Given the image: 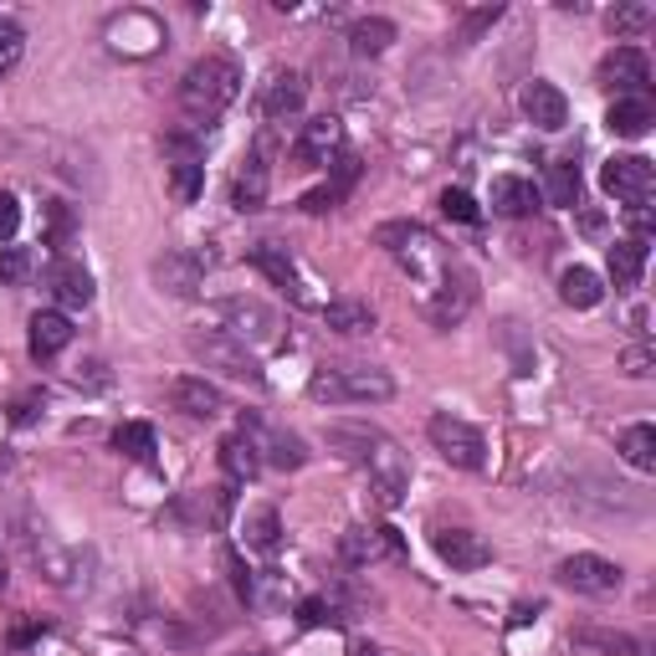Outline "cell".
Masks as SVG:
<instances>
[{
  "mask_svg": "<svg viewBox=\"0 0 656 656\" xmlns=\"http://www.w3.org/2000/svg\"><path fill=\"white\" fill-rule=\"evenodd\" d=\"M328 447L370 478L374 498L385 507H395L405 498V488H411V457L380 426H370V420H334L328 426Z\"/></svg>",
  "mask_w": 656,
  "mask_h": 656,
  "instance_id": "obj_1",
  "label": "cell"
},
{
  "mask_svg": "<svg viewBox=\"0 0 656 656\" xmlns=\"http://www.w3.org/2000/svg\"><path fill=\"white\" fill-rule=\"evenodd\" d=\"M241 98V67L231 57H200L185 67V77H179V113L190 123H216L226 113V108Z\"/></svg>",
  "mask_w": 656,
  "mask_h": 656,
  "instance_id": "obj_2",
  "label": "cell"
},
{
  "mask_svg": "<svg viewBox=\"0 0 656 656\" xmlns=\"http://www.w3.org/2000/svg\"><path fill=\"white\" fill-rule=\"evenodd\" d=\"M374 241L385 247L395 262H401L416 283H426V298H431V287L447 277V267L457 262V256H447V247L426 231V226H416V221H390V226H380L374 231Z\"/></svg>",
  "mask_w": 656,
  "mask_h": 656,
  "instance_id": "obj_3",
  "label": "cell"
},
{
  "mask_svg": "<svg viewBox=\"0 0 656 656\" xmlns=\"http://www.w3.org/2000/svg\"><path fill=\"white\" fill-rule=\"evenodd\" d=\"M308 395L318 405H370V401H390L395 395V380L374 364H324L308 380Z\"/></svg>",
  "mask_w": 656,
  "mask_h": 656,
  "instance_id": "obj_4",
  "label": "cell"
},
{
  "mask_svg": "<svg viewBox=\"0 0 656 656\" xmlns=\"http://www.w3.org/2000/svg\"><path fill=\"white\" fill-rule=\"evenodd\" d=\"M185 349H190L206 370L226 374V380H241V385L262 390L267 385V374H262V364H256V354L247 349V343H237L231 334H221V328H206V334H190L185 339Z\"/></svg>",
  "mask_w": 656,
  "mask_h": 656,
  "instance_id": "obj_5",
  "label": "cell"
},
{
  "mask_svg": "<svg viewBox=\"0 0 656 656\" xmlns=\"http://www.w3.org/2000/svg\"><path fill=\"white\" fill-rule=\"evenodd\" d=\"M216 314H221L226 334L237 343H247V349H272V343H283V318H277V308H267L262 298H226Z\"/></svg>",
  "mask_w": 656,
  "mask_h": 656,
  "instance_id": "obj_6",
  "label": "cell"
},
{
  "mask_svg": "<svg viewBox=\"0 0 656 656\" xmlns=\"http://www.w3.org/2000/svg\"><path fill=\"white\" fill-rule=\"evenodd\" d=\"M426 431H431V447L441 451L451 467H462V472H482V467H488V441H482V431L478 426H467L462 416L436 411Z\"/></svg>",
  "mask_w": 656,
  "mask_h": 656,
  "instance_id": "obj_7",
  "label": "cell"
},
{
  "mask_svg": "<svg viewBox=\"0 0 656 656\" xmlns=\"http://www.w3.org/2000/svg\"><path fill=\"white\" fill-rule=\"evenodd\" d=\"M252 267L262 272V277H272V283L283 287L287 298L298 303V308H314V314H324V303L328 298H318L314 293V283H308V272L298 267V262H293V256H287V247H277V241H256L252 252Z\"/></svg>",
  "mask_w": 656,
  "mask_h": 656,
  "instance_id": "obj_8",
  "label": "cell"
},
{
  "mask_svg": "<svg viewBox=\"0 0 656 656\" xmlns=\"http://www.w3.org/2000/svg\"><path fill=\"white\" fill-rule=\"evenodd\" d=\"M339 554H343V565H354V569H370V565H385V559H395L401 565L405 554V538L390 528V523H374V528H349V534L339 538Z\"/></svg>",
  "mask_w": 656,
  "mask_h": 656,
  "instance_id": "obj_9",
  "label": "cell"
},
{
  "mask_svg": "<svg viewBox=\"0 0 656 656\" xmlns=\"http://www.w3.org/2000/svg\"><path fill=\"white\" fill-rule=\"evenodd\" d=\"M600 190L615 195V200H626V206H646L656 190V170L646 154H615V160H605V170H600Z\"/></svg>",
  "mask_w": 656,
  "mask_h": 656,
  "instance_id": "obj_10",
  "label": "cell"
},
{
  "mask_svg": "<svg viewBox=\"0 0 656 656\" xmlns=\"http://www.w3.org/2000/svg\"><path fill=\"white\" fill-rule=\"evenodd\" d=\"M206 267L210 262L200 252H190V247H164L154 256V287L170 293V298H195L200 283H206Z\"/></svg>",
  "mask_w": 656,
  "mask_h": 656,
  "instance_id": "obj_11",
  "label": "cell"
},
{
  "mask_svg": "<svg viewBox=\"0 0 656 656\" xmlns=\"http://www.w3.org/2000/svg\"><path fill=\"white\" fill-rule=\"evenodd\" d=\"M478 303V283H472V272L462 267V262H451L447 277L431 287V298H426V318H431L436 328H451L462 324L467 308Z\"/></svg>",
  "mask_w": 656,
  "mask_h": 656,
  "instance_id": "obj_12",
  "label": "cell"
},
{
  "mask_svg": "<svg viewBox=\"0 0 656 656\" xmlns=\"http://www.w3.org/2000/svg\"><path fill=\"white\" fill-rule=\"evenodd\" d=\"M600 88L615 92V103L621 98H646V83H652V62H646V52H636V46H615L611 57L600 62Z\"/></svg>",
  "mask_w": 656,
  "mask_h": 656,
  "instance_id": "obj_13",
  "label": "cell"
},
{
  "mask_svg": "<svg viewBox=\"0 0 656 656\" xmlns=\"http://www.w3.org/2000/svg\"><path fill=\"white\" fill-rule=\"evenodd\" d=\"M559 584L575 595H615L621 590V565L600 559V554H569L559 565Z\"/></svg>",
  "mask_w": 656,
  "mask_h": 656,
  "instance_id": "obj_14",
  "label": "cell"
},
{
  "mask_svg": "<svg viewBox=\"0 0 656 656\" xmlns=\"http://www.w3.org/2000/svg\"><path fill=\"white\" fill-rule=\"evenodd\" d=\"M231 507H237V492H231V482L226 488H200V492H185L170 513H175L179 523H195V528H226V518H231Z\"/></svg>",
  "mask_w": 656,
  "mask_h": 656,
  "instance_id": "obj_15",
  "label": "cell"
},
{
  "mask_svg": "<svg viewBox=\"0 0 656 656\" xmlns=\"http://www.w3.org/2000/svg\"><path fill=\"white\" fill-rule=\"evenodd\" d=\"M293 154H298L303 164H334L343 154V123L334 119V113H318V119L303 123L298 144H293Z\"/></svg>",
  "mask_w": 656,
  "mask_h": 656,
  "instance_id": "obj_16",
  "label": "cell"
},
{
  "mask_svg": "<svg viewBox=\"0 0 656 656\" xmlns=\"http://www.w3.org/2000/svg\"><path fill=\"white\" fill-rule=\"evenodd\" d=\"M431 549L441 554V565H451V569H482L492 559L488 538L472 534V528H436Z\"/></svg>",
  "mask_w": 656,
  "mask_h": 656,
  "instance_id": "obj_17",
  "label": "cell"
},
{
  "mask_svg": "<svg viewBox=\"0 0 656 656\" xmlns=\"http://www.w3.org/2000/svg\"><path fill=\"white\" fill-rule=\"evenodd\" d=\"M170 401H175L185 416H195V420H216V416L231 411V401H226L210 380H200V374H179L175 385H170Z\"/></svg>",
  "mask_w": 656,
  "mask_h": 656,
  "instance_id": "obj_18",
  "label": "cell"
},
{
  "mask_svg": "<svg viewBox=\"0 0 656 656\" xmlns=\"http://www.w3.org/2000/svg\"><path fill=\"white\" fill-rule=\"evenodd\" d=\"M303 103H308V83H303V73H272L267 92H262V119L267 123H287L298 119Z\"/></svg>",
  "mask_w": 656,
  "mask_h": 656,
  "instance_id": "obj_19",
  "label": "cell"
},
{
  "mask_svg": "<svg viewBox=\"0 0 656 656\" xmlns=\"http://www.w3.org/2000/svg\"><path fill=\"white\" fill-rule=\"evenodd\" d=\"M523 113H528V123H538L544 134H559V129L569 123L565 92L554 88V83H544V77H534V83L523 88Z\"/></svg>",
  "mask_w": 656,
  "mask_h": 656,
  "instance_id": "obj_20",
  "label": "cell"
},
{
  "mask_svg": "<svg viewBox=\"0 0 656 656\" xmlns=\"http://www.w3.org/2000/svg\"><path fill=\"white\" fill-rule=\"evenodd\" d=\"M241 431L252 436L256 451H267V462L283 467V472H298V467L308 462V447H303V436H293V431H262L252 416L241 420Z\"/></svg>",
  "mask_w": 656,
  "mask_h": 656,
  "instance_id": "obj_21",
  "label": "cell"
},
{
  "mask_svg": "<svg viewBox=\"0 0 656 656\" xmlns=\"http://www.w3.org/2000/svg\"><path fill=\"white\" fill-rule=\"evenodd\" d=\"M46 287H52V298H57L62 308H88V303H92L88 267H83V262H67V256L46 267Z\"/></svg>",
  "mask_w": 656,
  "mask_h": 656,
  "instance_id": "obj_22",
  "label": "cell"
},
{
  "mask_svg": "<svg viewBox=\"0 0 656 656\" xmlns=\"http://www.w3.org/2000/svg\"><path fill=\"white\" fill-rule=\"evenodd\" d=\"M31 359H57L67 343H73V318L57 314V308H46V314H31Z\"/></svg>",
  "mask_w": 656,
  "mask_h": 656,
  "instance_id": "obj_23",
  "label": "cell"
},
{
  "mask_svg": "<svg viewBox=\"0 0 656 656\" xmlns=\"http://www.w3.org/2000/svg\"><path fill=\"white\" fill-rule=\"evenodd\" d=\"M267 150H252L247 154V170L237 175V185H231V206L237 210H262L267 206Z\"/></svg>",
  "mask_w": 656,
  "mask_h": 656,
  "instance_id": "obj_24",
  "label": "cell"
},
{
  "mask_svg": "<svg viewBox=\"0 0 656 656\" xmlns=\"http://www.w3.org/2000/svg\"><path fill=\"white\" fill-rule=\"evenodd\" d=\"M492 210L498 216H507V221H518V216H528V210L538 206V190L528 185V179H518V175H498L492 179Z\"/></svg>",
  "mask_w": 656,
  "mask_h": 656,
  "instance_id": "obj_25",
  "label": "cell"
},
{
  "mask_svg": "<svg viewBox=\"0 0 656 656\" xmlns=\"http://www.w3.org/2000/svg\"><path fill=\"white\" fill-rule=\"evenodd\" d=\"M324 324L334 328V334H374V308L359 298H328L324 303Z\"/></svg>",
  "mask_w": 656,
  "mask_h": 656,
  "instance_id": "obj_26",
  "label": "cell"
},
{
  "mask_svg": "<svg viewBox=\"0 0 656 656\" xmlns=\"http://www.w3.org/2000/svg\"><path fill=\"white\" fill-rule=\"evenodd\" d=\"M221 467H226V478H231V482H252L256 472H262V451H256L252 436H247V431L226 436V441H221Z\"/></svg>",
  "mask_w": 656,
  "mask_h": 656,
  "instance_id": "obj_27",
  "label": "cell"
},
{
  "mask_svg": "<svg viewBox=\"0 0 656 656\" xmlns=\"http://www.w3.org/2000/svg\"><path fill=\"white\" fill-rule=\"evenodd\" d=\"M605 129L621 139H642L646 129H652V103H646V98H621V103H611V113H605Z\"/></svg>",
  "mask_w": 656,
  "mask_h": 656,
  "instance_id": "obj_28",
  "label": "cell"
},
{
  "mask_svg": "<svg viewBox=\"0 0 656 656\" xmlns=\"http://www.w3.org/2000/svg\"><path fill=\"white\" fill-rule=\"evenodd\" d=\"M390 42H395V21H385V15H364V21L349 26V46H354V57H380Z\"/></svg>",
  "mask_w": 656,
  "mask_h": 656,
  "instance_id": "obj_29",
  "label": "cell"
},
{
  "mask_svg": "<svg viewBox=\"0 0 656 656\" xmlns=\"http://www.w3.org/2000/svg\"><path fill=\"white\" fill-rule=\"evenodd\" d=\"M642 272H646V241H636V237L615 241L611 247V283L615 287H636L642 283Z\"/></svg>",
  "mask_w": 656,
  "mask_h": 656,
  "instance_id": "obj_30",
  "label": "cell"
},
{
  "mask_svg": "<svg viewBox=\"0 0 656 656\" xmlns=\"http://www.w3.org/2000/svg\"><path fill=\"white\" fill-rule=\"evenodd\" d=\"M559 298H565L569 308H595V303L605 298V287H600V277L590 267H565L559 272Z\"/></svg>",
  "mask_w": 656,
  "mask_h": 656,
  "instance_id": "obj_31",
  "label": "cell"
},
{
  "mask_svg": "<svg viewBox=\"0 0 656 656\" xmlns=\"http://www.w3.org/2000/svg\"><path fill=\"white\" fill-rule=\"evenodd\" d=\"M544 195H549V206L575 210L580 206V170L569 160H554L549 170H544Z\"/></svg>",
  "mask_w": 656,
  "mask_h": 656,
  "instance_id": "obj_32",
  "label": "cell"
},
{
  "mask_svg": "<svg viewBox=\"0 0 656 656\" xmlns=\"http://www.w3.org/2000/svg\"><path fill=\"white\" fill-rule=\"evenodd\" d=\"M113 447L129 457V462H139V467H154V426H144V420H123L119 431H113Z\"/></svg>",
  "mask_w": 656,
  "mask_h": 656,
  "instance_id": "obj_33",
  "label": "cell"
},
{
  "mask_svg": "<svg viewBox=\"0 0 656 656\" xmlns=\"http://www.w3.org/2000/svg\"><path fill=\"white\" fill-rule=\"evenodd\" d=\"M277 544H283V518H277V507H256V513H247V549L272 554Z\"/></svg>",
  "mask_w": 656,
  "mask_h": 656,
  "instance_id": "obj_34",
  "label": "cell"
},
{
  "mask_svg": "<svg viewBox=\"0 0 656 656\" xmlns=\"http://www.w3.org/2000/svg\"><path fill=\"white\" fill-rule=\"evenodd\" d=\"M200 185H206L200 160H175L170 164V195H175L179 206H195V200H200Z\"/></svg>",
  "mask_w": 656,
  "mask_h": 656,
  "instance_id": "obj_35",
  "label": "cell"
},
{
  "mask_svg": "<svg viewBox=\"0 0 656 656\" xmlns=\"http://www.w3.org/2000/svg\"><path fill=\"white\" fill-rule=\"evenodd\" d=\"M621 457H626L636 472H656V431L652 426H631L621 436Z\"/></svg>",
  "mask_w": 656,
  "mask_h": 656,
  "instance_id": "obj_36",
  "label": "cell"
},
{
  "mask_svg": "<svg viewBox=\"0 0 656 656\" xmlns=\"http://www.w3.org/2000/svg\"><path fill=\"white\" fill-rule=\"evenodd\" d=\"M656 21L652 6H615L611 15H605V26L615 31V36H636V31H646Z\"/></svg>",
  "mask_w": 656,
  "mask_h": 656,
  "instance_id": "obj_37",
  "label": "cell"
},
{
  "mask_svg": "<svg viewBox=\"0 0 656 656\" xmlns=\"http://www.w3.org/2000/svg\"><path fill=\"white\" fill-rule=\"evenodd\" d=\"M298 621H303V626H343L349 615L339 611V600L314 595V600H303V605H298Z\"/></svg>",
  "mask_w": 656,
  "mask_h": 656,
  "instance_id": "obj_38",
  "label": "cell"
},
{
  "mask_svg": "<svg viewBox=\"0 0 656 656\" xmlns=\"http://www.w3.org/2000/svg\"><path fill=\"white\" fill-rule=\"evenodd\" d=\"M441 210H447L451 221H462V226H478L482 221V206L467 190H441Z\"/></svg>",
  "mask_w": 656,
  "mask_h": 656,
  "instance_id": "obj_39",
  "label": "cell"
},
{
  "mask_svg": "<svg viewBox=\"0 0 656 656\" xmlns=\"http://www.w3.org/2000/svg\"><path fill=\"white\" fill-rule=\"evenodd\" d=\"M221 565H226V575H231V590H237L241 600H252V569H247V559H241V549H231V544H226L221 549Z\"/></svg>",
  "mask_w": 656,
  "mask_h": 656,
  "instance_id": "obj_40",
  "label": "cell"
},
{
  "mask_svg": "<svg viewBox=\"0 0 656 656\" xmlns=\"http://www.w3.org/2000/svg\"><path fill=\"white\" fill-rule=\"evenodd\" d=\"M73 237V210L67 200H46V247H62Z\"/></svg>",
  "mask_w": 656,
  "mask_h": 656,
  "instance_id": "obj_41",
  "label": "cell"
},
{
  "mask_svg": "<svg viewBox=\"0 0 656 656\" xmlns=\"http://www.w3.org/2000/svg\"><path fill=\"white\" fill-rule=\"evenodd\" d=\"M21 52H26V36H21V26H15V21H0V77H6L15 62H21Z\"/></svg>",
  "mask_w": 656,
  "mask_h": 656,
  "instance_id": "obj_42",
  "label": "cell"
},
{
  "mask_svg": "<svg viewBox=\"0 0 656 656\" xmlns=\"http://www.w3.org/2000/svg\"><path fill=\"white\" fill-rule=\"evenodd\" d=\"M26 277H31L26 247H0V283H26Z\"/></svg>",
  "mask_w": 656,
  "mask_h": 656,
  "instance_id": "obj_43",
  "label": "cell"
},
{
  "mask_svg": "<svg viewBox=\"0 0 656 656\" xmlns=\"http://www.w3.org/2000/svg\"><path fill=\"white\" fill-rule=\"evenodd\" d=\"M498 15H503V6H482V11H472V15H467V21H462V31H457V42H462V46H472V42H478V36H482V31H488L492 21H498Z\"/></svg>",
  "mask_w": 656,
  "mask_h": 656,
  "instance_id": "obj_44",
  "label": "cell"
},
{
  "mask_svg": "<svg viewBox=\"0 0 656 656\" xmlns=\"http://www.w3.org/2000/svg\"><path fill=\"white\" fill-rule=\"evenodd\" d=\"M339 200H343V195L334 190V185H318V190H308V195H303L298 206L308 210V216H324V210H334V206H339Z\"/></svg>",
  "mask_w": 656,
  "mask_h": 656,
  "instance_id": "obj_45",
  "label": "cell"
},
{
  "mask_svg": "<svg viewBox=\"0 0 656 656\" xmlns=\"http://www.w3.org/2000/svg\"><path fill=\"white\" fill-rule=\"evenodd\" d=\"M21 231V200L15 195H0V241H11Z\"/></svg>",
  "mask_w": 656,
  "mask_h": 656,
  "instance_id": "obj_46",
  "label": "cell"
},
{
  "mask_svg": "<svg viewBox=\"0 0 656 656\" xmlns=\"http://www.w3.org/2000/svg\"><path fill=\"white\" fill-rule=\"evenodd\" d=\"M36 405H42V390H26V395L11 405V420L15 426H31V420H36Z\"/></svg>",
  "mask_w": 656,
  "mask_h": 656,
  "instance_id": "obj_47",
  "label": "cell"
},
{
  "mask_svg": "<svg viewBox=\"0 0 656 656\" xmlns=\"http://www.w3.org/2000/svg\"><path fill=\"white\" fill-rule=\"evenodd\" d=\"M652 349H626V374H636V380H646L652 374Z\"/></svg>",
  "mask_w": 656,
  "mask_h": 656,
  "instance_id": "obj_48",
  "label": "cell"
},
{
  "mask_svg": "<svg viewBox=\"0 0 656 656\" xmlns=\"http://www.w3.org/2000/svg\"><path fill=\"white\" fill-rule=\"evenodd\" d=\"M354 656H385V652H380V646H370V642H359V646H354Z\"/></svg>",
  "mask_w": 656,
  "mask_h": 656,
  "instance_id": "obj_49",
  "label": "cell"
},
{
  "mask_svg": "<svg viewBox=\"0 0 656 656\" xmlns=\"http://www.w3.org/2000/svg\"><path fill=\"white\" fill-rule=\"evenodd\" d=\"M6 467H11V457H6V451H0V478H6Z\"/></svg>",
  "mask_w": 656,
  "mask_h": 656,
  "instance_id": "obj_50",
  "label": "cell"
},
{
  "mask_svg": "<svg viewBox=\"0 0 656 656\" xmlns=\"http://www.w3.org/2000/svg\"><path fill=\"white\" fill-rule=\"evenodd\" d=\"M252 656H267V652H252Z\"/></svg>",
  "mask_w": 656,
  "mask_h": 656,
  "instance_id": "obj_51",
  "label": "cell"
},
{
  "mask_svg": "<svg viewBox=\"0 0 656 656\" xmlns=\"http://www.w3.org/2000/svg\"><path fill=\"white\" fill-rule=\"evenodd\" d=\"M0 584H6V575H0Z\"/></svg>",
  "mask_w": 656,
  "mask_h": 656,
  "instance_id": "obj_52",
  "label": "cell"
}]
</instances>
